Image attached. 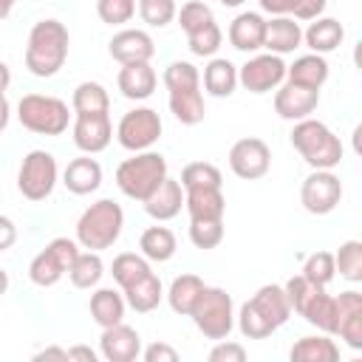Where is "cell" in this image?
<instances>
[{"instance_id":"obj_1","label":"cell","mask_w":362,"mask_h":362,"mask_svg":"<svg viewBox=\"0 0 362 362\" xmlns=\"http://www.w3.org/2000/svg\"><path fill=\"white\" fill-rule=\"evenodd\" d=\"M68 45H71V34H68L65 23H59L54 17L34 23L28 31V42H25L28 74H34L40 79L59 74V68L68 59Z\"/></svg>"},{"instance_id":"obj_2","label":"cell","mask_w":362,"mask_h":362,"mask_svg":"<svg viewBox=\"0 0 362 362\" xmlns=\"http://www.w3.org/2000/svg\"><path fill=\"white\" fill-rule=\"evenodd\" d=\"M291 147L311 170H334L342 161V141L339 136L320 119H300L291 130Z\"/></svg>"},{"instance_id":"obj_3","label":"cell","mask_w":362,"mask_h":362,"mask_svg":"<svg viewBox=\"0 0 362 362\" xmlns=\"http://www.w3.org/2000/svg\"><path fill=\"white\" fill-rule=\"evenodd\" d=\"M124 229V212L113 198L93 201L76 221V243L90 252L110 249Z\"/></svg>"},{"instance_id":"obj_4","label":"cell","mask_w":362,"mask_h":362,"mask_svg":"<svg viewBox=\"0 0 362 362\" xmlns=\"http://www.w3.org/2000/svg\"><path fill=\"white\" fill-rule=\"evenodd\" d=\"M167 158L156 150H141L133 153L130 158H124L116 167V187L133 198V201H144L150 192H156V187L167 178Z\"/></svg>"},{"instance_id":"obj_5","label":"cell","mask_w":362,"mask_h":362,"mask_svg":"<svg viewBox=\"0 0 362 362\" xmlns=\"http://www.w3.org/2000/svg\"><path fill=\"white\" fill-rule=\"evenodd\" d=\"M17 119L25 130L37 136H62L71 122L68 102L59 96H45V93H25L17 102Z\"/></svg>"},{"instance_id":"obj_6","label":"cell","mask_w":362,"mask_h":362,"mask_svg":"<svg viewBox=\"0 0 362 362\" xmlns=\"http://www.w3.org/2000/svg\"><path fill=\"white\" fill-rule=\"evenodd\" d=\"M195 328L206 337V339H226L235 328V303L232 294L226 288L218 286H204L195 308L189 311Z\"/></svg>"},{"instance_id":"obj_7","label":"cell","mask_w":362,"mask_h":362,"mask_svg":"<svg viewBox=\"0 0 362 362\" xmlns=\"http://www.w3.org/2000/svg\"><path fill=\"white\" fill-rule=\"evenodd\" d=\"M59 170H57V158L48 150H31L23 156L20 170H17V189L23 198L28 201H45L54 187H57Z\"/></svg>"},{"instance_id":"obj_8","label":"cell","mask_w":362,"mask_h":362,"mask_svg":"<svg viewBox=\"0 0 362 362\" xmlns=\"http://www.w3.org/2000/svg\"><path fill=\"white\" fill-rule=\"evenodd\" d=\"M161 116L153 107H133L119 119L116 127V141L130 150V153H141L150 150L158 139H161Z\"/></svg>"},{"instance_id":"obj_9","label":"cell","mask_w":362,"mask_h":362,"mask_svg":"<svg viewBox=\"0 0 362 362\" xmlns=\"http://www.w3.org/2000/svg\"><path fill=\"white\" fill-rule=\"evenodd\" d=\"M342 201V181L334 170H311L300 187V204L311 215H328Z\"/></svg>"},{"instance_id":"obj_10","label":"cell","mask_w":362,"mask_h":362,"mask_svg":"<svg viewBox=\"0 0 362 362\" xmlns=\"http://www.w3.org/2000/svg\"><path fill=\"white\" fill-rule=\"evenodd\" d=\"M286 82V62L277 54H255L238 68V85L249 93H269Z\"/></svg>"},{"instance_id":"obj_11","label":"cell","mask_w":362,"mask_h":362,"mask_svg":"<svg viewBox=\"0 0 362 362\" xmlns=\"http://www.w3.org/2000/svg\"><path fill=\"white\" fill-rule=\"evenodd\" d=\"M272 167V150L263 139L257 136H246V139H238L229 150V170L243 178V181H257L269 173Z\"/></svg>"},{"instance_id":"obj_12","label":"cell","mask_w":362,"mask_h":362,"mask_svg":"<svg viewBox=\"0 0 362 362\" xmlns=\"http://www.w3.org/2000/svg\"><path fill=\"white\" fill-rule=\"evenodd\" d=\"M320 105V90L314 88H303L294 82H283L274 90V113L286 122H300L308 119Z\"/></svg>"},{"instance_id":"obj_13","label":"cell","mask_w":362,"mask_h":362,"mask_svg":"<svg viewBox=\"0 0 362 362\" xmlns=\"http://www.w3.org/2000/svg\"><path fill=\"white\" fill-rule=\"evenodd\" d=\"M71 130H74V144L88 156L102 153L113 139V124L107 113H76Z\"/></svg>"},{"instance_id":"obj_14","label":"cell","mask_w":362,"mask_h":362,"mask_svg":"<svg viewBox=\"0 0 362 362\" xmlns=\"http://www.w3.org/2000/svg\"><path fill=\"white\" fill-rule=\"evenodd\" d=\"M99 354L107 362H133L136 356H141V337L136 328L116 322L110 328H102L99 337Z\"/></svg>"},{"instance_id":"obj_15","label":"cell","mask_w":362,"mask_h":362,"mask_svg":"<svg viewBox=\"0 0 362 362\" xmlns=\"http://www.w3.org/2000/svg\"><path fill=\"white\" fill-rule=\"evenodd\" d=\"M107 51H110V57L119 65H127V62H150L153 54H156V42L141 28H122L107 42Z\"/></svg>"},{"instance_id":"obj_16","label":"cell","mask_w":362,"mask_h":362,"mask_svg":"<svg viewBox=\"0 0 362 362\" xmlns=\"http://www.w3.org/2000/svg\"><path fill=\"white\" fill-rule=\"evenodd\" d=\"M116 85H119L124 99L141 102V99L153 96V90L158 85V74L153 71L150 62H127V65H122V71L116 76Z\"/></svg>"},{"instance_id":"obj_17","label":"cell","mask_w":362,"mask_h":362,"mask_svg":"<svg viewBox=\"0 0 362 362\" xmlns=\"http://www.w3.org/2000/svg\"><path fill=\"white\" fill-rule=\"evenodd\" d=\"M144 212L153 218V221H170V218H175L178 212H181V206H184V187H181V181L178 178H164L158 187H156V192H150L144 201Z\"/></svg>"},{"instance_id":"obj_18","label":"cell","mask_w":362,"mask_h":362,"mask_svg":"<svg viewBox=\"0 0 362 362\" xmlns=\"http://www.w3.org/2000/svg\"><path fill=\"white\" fill-rule=\"evenodd\" d=\"M184 209L189 221H223L226 198L221 187H195L184 189Z\"/></svg>"},{"instance_id":"obj_19","label":"cell","mask_w":362,"mask_h":362,"mask_svg":"<svg viewBox=\"0 0 362 362\" xmlns=\"http://www.w3.org/2000/svg\"><path fill=\"white\" fill-rule=\"evenodd\" d=\"M62 184L68 192L74 195H90L102 187V164L96 158H90L88 153L68 161L65 173H62Z\"/></svg>"},{"instance_id":"obj_20","label":"cell","mask_w":362,"mask_h":362,"mask_svg":"<svg viewBox=\"0 0 362 362\" xmlns=\"http://www.w3.org/2000/svg\"><path fill=\"white\" fill-rule=\"evenodd\" d=\"M303 42V28L294 17H272L266 20V31H263V48L269 54H291L294 48H300Z\"/></svg>"},{"instance_id":"obj_21","label":"cell","mask_w":362,"mask_h":362,"mask_svg":"<svg viewBox=\"0 0 362 362\" xmlns=\"http://www.w3.org/2000/svg\"><path fill=\"white\" fill-rule=\"evenodd\" d=\"M263 31H266V20L257 11H240L232 23H229V42L232 48L252 54L263 48Z\"/></svg>"},{"instance_id":"obj_22","label":"cell","mask_w":362,"mask_h":362,"mask_svg":"<svg viewBox=\"0 0 362 362\" xmlns=\"http://www.w3.org/2000/svg\"><path fill=\"white\" fill-rule=\"evenodd\" d=\"M300 317L308 325H314L317 331L334 337L337 334V300H334V294H325V288H314L308 294V300L303 303Z\"/></svg>"},{"instance_id":"obj_23","label":"cell","mask_w":362,"mask_h":362,"mask_svg":"<svg viewBox=\"0 0 362 362\" xmlns=\"http://www.w3.org/2000/svg\"><path fill=\"white\" fill-rule=\"evenodd\" d=\"M342 40H345V28L334 17H317L303 31V42L311 48V54H322V57L337 51L342 45Z\"/></svg>"},{"instance_id":"obj_24","label":"cell","mask_w":362,"mask_h":362,"mask_svg":"<svg viewBox=\"0 0 362 362\" xmlns=\"http://www.w3.org/2000/svg\"><path fill=\"white\" fill-rule=\"evenodd\" d=\"M286 82L320 90L328 82V59L322 54H303L291 65H286Z\"/></svg>"},{"instance_id":"obj_25","label":"cell","mask_w":362,"mask_h":362,"mask_svg":"<svg viewBox=\"0 0 362 362\" xmlns=\"http://www.w3.org/2000/svg\"><path fill=\"white\" fill-rule=\"evenodd\" d=\"M249 300L260 308V314H263L274 328L286 325V322H288V317L294 314V311H291V305H288V297H286L283 286H277V283H266V286H260Z\"/></svg>"},{"instance_id":"obj_26","label":"cell","mask_w":362,"mask_h":362,"mask_svg":"<svg viewBox=\"0 0 362 362\" xmlns=\"http://www.w3.org/2000/svg\"><path fill=\"white\" fill-rule=\"evenodd\" d=\"M88 308H90V317L99 328H110V325L124 320L127 303H124V294H119L116 288H96L90 294Z\"/></svg>"},{"instance_id":"obj_27","label":"cell","mask_w":362,"mask_h":362,"mask_svg":"<svg viewBox=\"0 0 362 362\" xmlns=\"http://www.w3.org/2000/svg\"><path fill=\"white\" fill-rule=\"evenodd\" d=\"M291 362H337L339 359V345L331 339V334L320 337H300L291 351Z\"/></svg>"},{"instance_id":"obj_28","label":"cell","mask_w":362,"mask_h":362,"mask_svg":"<svg viewBox=\"0 0 362 362\" xmlns=\"http://www.w3.org/2000/svg\"><path fill=\"white\" fill-rule=\"evenodd\" d=\"M204 88L215 99L232 96L235 88H238V68L229 59H221V57L209 59V65L204 68Z\"/></svg>"},{"instance_id":"obj_29","label":"cell","mask_w":362,"mask_h":362,"mask_svg":"<svg viewBox=\"0 0 362 362\" xmlns=\"http://www.w3.org/2000/svg\"><path fill=\"white\" fill-rule=\"evenodd\" d=\"M204 280L198 274H178L173 283H170V291H167V303L175 314L181 317H189V311L195 308L201 291H204Z\"/></svg>"},{"instance_id":"obj_30","label":"cell","mask_w":362,"mask_h":362,"mask_svg":"<svg viewBox=\"0 0 362 362\" xmlns=\"http://www.w3.org/2000/svg\"><path fill=\"white\" fill-rule=\"evenodd\" d=\"M139 249L150 263H167L175 255L178 240L167 226H147L139 238Z\"/></svg>"},{"instance_id":"obj_31","label":"cell","mask_w":362,"mask_h":362,"mask_svg":"<svg viewBox=\"0 0 362 362\" xmlns=\"http://www.w3.org/2000/svg\"><path fill=\"white\" fill-rule=\"evenodd\" d=\"M161 297H164V288H161V280H158L156 272L144 274L139 283H133L130 288H124V303L133 311H139V314H147V311L158 308Z\"/></svg>"},{"instance_id":"obj_32","label":"cell","mask_w":362,"mask_h":362,"mask_svg":"<svg viewBox=\"0 0 362 362\" xmlns=\"http://www.w3.org/2000/svg\"><path fill=\"white\" fill-rule=\"evenodd\" d=\"M153 269H150V260L144 257V255H136V252H122V255H116L113 257V263H110V274H113V280H116V286L124 291V288H130L133 283H139L144 274H150Z\"/></svg>"},{"instance_id":"obj_33","label":"cell","mask_w":362,"mask_h":362,"mask_svg":"<svg viewBox=\"0 0 362 362\" xmlns=\"http://www.w3.org/2000/svg\"><path fill=\"white\" fill-rule=\"evenodd\" d=\"M170 110L187 127L201 124L204 116H206V105H204V96H201L198 88L195 90H173L170 93Z\"/></svg>"},{"instance_id":"obj_34","label":"cell","mask_w":362,"mask_h":362,"mask_svg":"<svg viewBox=\"0 0 362 362\" xmlns=\"http://www.w3.org/2000/svg\"><path fill=\"white\" fill-rule=\"evenodd\" d=\"M105 274V263L99 257V252H79L76 260L71 263L68 269V280L76 286V288H96L99 280Z\"/></svg>"},{"instance_id":"obj_35","label":"cell","mask_w":362,"mask_h":362,"mask_svg":"<svg viewBox=\"0 0 362 362\" xmlns=\"http://www.w3.org/2000/svg\"><path fill=\"white\" fill-rule=\"evenodd\" d=\"M74 113H107L110 110V96L105 85L99 82H79L71 96Z\"/></svg>"},{"instance_id":"obj_36","label":"cell","mask_w":362,"mask_h":362,"mask_svg":"<svg viewBox=\"0 0 362 362\" xmlns=\"http://www.w3.org/2000/svg\"><path fill=\"white\" fill-rule=\"evenodd\" d=\"M62 274H65L62 263H59L48 249H42L40 255H34V260L28 263V280H31L34 286H40V288L57 286V283L62 280Z\"/></svg>"},{"instance_id":"obj_37","label":"cell","mask_w":362,"mask_h":362,"mask_svg":"<svg viewBox=\"0 0 362 362\" xmlns=\"http://www.w3.org/2000/svg\"><path fill=\"white\" fill-rule=\"evenodd\" d=\"M238 328H240V334L246 337V339H266V337H272L277 328L260 314V308L252 303V300H246L243 305H240V311H238Z\"/></svg>"},{"instance_id":"obj_38","label":"cell","mask_w":362,"mask_h":362,"mask_svg":"<svg viewBox=\"0 0 362 362\" xmlns=\"http://www.w3.org/2000/svg\"><path fill=\"white\" fill-rule=\"evenodd\" d=\"M334 266L339 272V277L359 283L362 280V243L359 240H345L339 243V249L334 252Z\"/></svg>"},{"instance_id":"obj_39","label":"cell","mask_w":362,"mask_h":362,"mask_svg":"<svg viewBox=\"0 0 362 362\" xmlns=\"http://www.w3.org/2000/svg\"><path fill=\"white\" fill-rule=\"evenodd\" d=\"M311 286L325 288L334 277H337V266H334V252H314L305 257L303 272H300Z\"/></svg>"},{"instance_id":"obj_40","label":"cell","mask_w":362,"mask_h":362,"mask_svg":"<svg viewBox=\"0 0 362 362\" xmlns=\"http://www.w3.org/2000/svg\"><path fill=\"white\" fill-rule=\"evenodd\" d=\"M164 85H167V90L173 93V90H195V88H201V74H198V68L192 65V62H187V59H175V62H170L167 68H164Z\"/></svg>"},{"instance_id":"obj_41","label":"cell","mask_w":362,"mask_h":362,"mask_svg":"<svg viewBox=\"0 0 362 362\" xmlns=\"http://www.w3.org/2000/svg\"><path fill=\"white\" fill-rule=\"evenodd\" d=\"M181 187L184 189H195V187H221L223 184V175L215 164L209 161H192L181 170Z\"/></svg>"},{"instance_id":"obj_42","label":"cell","mask_w":362,"mask_h":362,"mask_svg":"<svg viewBox=\"0 0 362 362\" xmlns=\"http://www.w3.org/2000/svg\"><path fill=\"white\" fill-rule=\"evenodd\" d=\"M187 42H189V51H192L195 57H215V51H218L221 42H223V31H221V25L212 20V23H206L204 28L187 34Z\"/></svg>"},{"instance_id":"obj_43","label":"cell","mask_w":362,"mask_h":362,"mask_svg":"<svg viewBox=\"0 0 362 362\" xmlns=\"http://www.w3.org/2000/svg\"><path fill=\"white\" fill-rule=\"evenodd\" d=\"M139 17L150 25V28H164L175 20V0H139Z\"/></svg>"},{"instance_id":"obj_44","label":"cell","mask_w":362,"mask_h":362,"mask_svg":"<svg viewBox=\"0 0 362 362\" xmlns=\"http://www.w3.org/2000/svg\"><path fill=\"white\" fill-rule=\"evenodd\" d=\"M175 17H178V25L184 28V34H192V31H198V28H204L206 23L215 20V17H212V8H209L204 0H189V3H184L181 11H175Z\"/></svg>"},{"instance_id":"obj_45","label":"cell","mask_w":362,"mask_h":362,"mask_svg":"<svg viewBox=\"0 0 362 362\" xmlns=\"http://www.w3.org/2000/svg\"><path fill=\"white\" fill-rule=\"evenodd\" d=\"M189 240L195 249H215L223 240V221H189Z\"/></svg>"},{"instance_id":"obj_46","label":"cell","mask_w":362,"mask_h":362,"mask_svg":"<svg viewBox=\"0 0 362 362\" xmlns=\"http://www.w3.org/2000/svg\"><path fill=\"white\" fill-rule=\"evenodd\" d=\"M96 14L107 25H124L136 14V0H96Z\"/></svg>"},{"instance_id":"obj_47","label":"cell","mask_w":362,"mask_h":362,"mask_svg":"<svg viewBox=\"0 0 362 362\" xmlns=\"http://www.w3.org/2000/svg\"><path fill=\"white\" fill-rule=\"evenodd\" d=\"M334 337H339L348 348L362 351V311H354V314L339 317V322H337V334H334Z\"/></svg>"},{"instance_id":"obj_48","label":"cell","mask_w":362,"mask_h":362,"mask_svg":"<svg viewBox=\"0 0 362 362\" xmlns=\"http://www.w3.org/2000/svg\"><path fill=\"white\" fill-rule=\"evenodd\" d=\"M317 286H311L303 274H294V277H288L286 280V286H283V291H286V297H288V305H291V311H297L300 314V308H303V303L308 300V294L314 291Z\"/></svg>"},{"instance_id":"obj_49","label":"cell","mask_w":362,"mask_h":362,"mask_svg":"<svg viewBox=\"0 0 362 362\" xmlns=\"http://www.w3.org/2000/svg\"><path fill=\"white\" fill-rule=\"evenodd\" d=\"M209 362H246V348L240 342H232L229 337L218 339V345L209 351Z\"/></svg>"},{"instance_id":"obj_50","label":"cell","mask_w":362,"mask_h":362,"mask_svg":"<svg viewBox=\"0 0 362 362\" xmlns=\"http://www.w3.org/2000/svg\"><path fill=\"white\" fill-rule=\"evenodd\" d=\"M59 263H62V269H65V274H68V269H71V263L76 260V255H79V243L76 240H71V238H54L48 246H45Z\"/></svg>"},{"instance_id":"obj_51","label":"cell","mask_w":362,"mask_h":362,"mask_svg":"<svg viewBox=\"0 0 362 362\" xmlns=\"http://www.w3.org/2000/svg\"><path fill=\"white\" fill-rule=\"evenodd\" d=\"M141 356H144V362H178V351H175L173 345H167V342H153V345H147V348L141 351Z\"/></svg>"},{"instance_id":"obj_52","label":"cell","mask_w":362,"mask_h":362,"mask_svg":"<svg viewBox=\"0 0 362 362\" xmlns=\"http://www.w3.org/2000/svg\"><path fill=\"white\" fill-rule=\"evenodd\" d=\"M257 3L272 17H291L297 11V6H300V0H257Z\"/></svg>"},{"instance_id":"obj_53","label":"cell","mask_w":362,"mask_h":362,"mask_svg":"<svg viewBox=\"0 0 362 362\" xmlns=\"http://www.w3.org/2000/svg\"><path fill=\"white\" fill-rule=\"evenodd\" d=\"M325 6H328V0H300L297 11L291 17L294 20H317V17H322Z\"/></svg>"},{"instance_id":"obj_54","label":"cell","mask_w":362,"mask_h":362,"mask_svg":"<svg viewBox=\"0 0 362 362\" xmlns=\"http://www.w3.org/2000/svg\"><path fill=\"white\" fill-rule=\"evenodd\" d=\"M17 243V226L8 215H0V252L11 249Z\"/></svg>"},{"instance_id":"obj_55","label":"cell","mask_w":362,"mask_h":362,"mask_svg":"<svg viewBox=\"0 0 362 362\" xmlns=\"http://www.w3.org/2000/svg\"><path fill=\"white\" fill-rule=\"evenodd\" d=\"M68 362H96V351H90L88 345H74L68 348Z\"/></svg>"},{"instance_id":"obj_56","label":"cell","mask_w":362,"mask_h":362,"mask_svg":"<svg viewBox=\"0 0 362 362\" xmlns=\"http://www.w3.org/2000/svg\"><path fill=\"white\" fill-rule=\"evenodd\" d=\"M42 359H62V362H68V348H57V345L42 348V351L34 354V362H42Z\"/></svg>"},{"instance_id":"obj_57","label":"cell","mask_w":362,"mask_h":362,"mask_svg":"<svg viewBox=\"0 0 362 362\" xmlns=\"http://www.w3.org/2000/svg\"><path fill=\"white\" fill-rule=\"evenodd\" d=\"M8 119H11V105H8L6 93H0V130L8 127Z\"/></svg>"},{"instance_id":"obj_58","label":"cell","mask_w":362,"mask_h":362,"mask_svg":"<svg viewBox=\"0 0 362 362\" xmlns=\"http://www.w3.org/2000/svg\"><path fill=\"white\" fill-rule=\"evenodd\" d=\"M8 85H11V71H8V65L0 59V93H6Z\"/></svg>"},{"instance_id":"obj_59","label":"cell","mask_w":362,"mask_h":362,"mask_svg":"<svg viewBox=\"0 0 362 362\" xmlns=\"http://www.w3.org/2000/svg\"><path fill=\"white\" fill-rule=\"evenodd\" d=\"M14 6H17V0H0V20H3V17H8Z\"/></svg>"},{"instance_id":"obj_60","label":"cell","mask_w":362,"mask_h":362,"mask_svg":"<svg viewBox=\"0 0 362 362\" xmlns=\"http://www.w3.org/2000/svg\"><path fill=\"white\" fill-rule=\"evenodd\" d=\"M6 291H8V274H6L3 269H0V297H3Z\"/></svg>"},{"instance_id":"obj_61","label":"cell","mask_w":362,"mask_h":362,"mask_svg":"<svg viewBox=\"0 0 362 362\" xmlns=\"http://www.w3.org/2000/svg\"><path fill=\"white\" fill-rule=\"evenodd\" d=\"M221 6H226V8H238V6H243V0H221Z\"/></svg>"}]
</instances>
